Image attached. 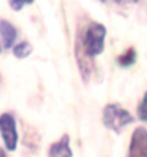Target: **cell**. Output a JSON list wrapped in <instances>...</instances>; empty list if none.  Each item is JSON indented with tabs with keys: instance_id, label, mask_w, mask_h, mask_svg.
<instances>
[{
	"instance_id": "cell-12",
	"label": "cell",
	"mask_w": 147,
	"mask_h": 157,
	"mask_svg": "<svg viewBox=\"0 0 147 157\" xmlns=\"http://www.w3.org/2000/svg\"><path fill=\"white\" fill-rule=\"evenodd\" d=\"M5 156H6V153H5L4 149L0 147V157H5Z\"/></svg>"
},
{
	"instance_id": "cell-6",
	"label": "cell",
	"mask_w": 147,
	"mask_h": 157,
	"mask_svg": "<svg viewBox=\"0 0 147 157\" xmlns=\"http://www.w3.org/2000/svg\"><path fill=\"white\" fill-rule=\"evenodd\" d=\"M69 143H70V137L68 135H64L57 143L51 145L50 148H49V151H48V155L51 157H72V151L70 146H69Z\"/></svg>"
},
{
	"instance_id": "cell-13",
	"label": "cell",
	"mask_w": 147,
	"mask_h": 157,
	"mask_svg": "<svg viewBox=\"0 0 147 157\" xmlns=\"http://www.w3.org/2000/svg\"><path fill=\"white\" fill-rule=\"evenodd\" d=\"M1 82H2V76L0 74V85H1Z\"/></svg>"
},
{
	"instance_id": "cell-7",
	"label": "cell",
	"mask_w": 147,
	"mask_h": 157,
	"mask_svg": "<svg viewBox=\"0 0 147 157\" xmlns=\"http://www.w3.org/2000/svg\"><path fill=\"white\" fill-rule=\"evenodd\" d=\"M136 59L137 53L135 48H129L125 53H122L121 56H119L117 58V62L122 68H129V67H131L136 62Z\"/></svg>"
},
{
	"instance_id": "cell-14",
	"label": "cell",
	"mask_w": 147,
	"mask_h": 157,
	"mask_svg": "<svg viewBox=\"0 0 147 157\" xmlns=\"http://www.w3.org/2000/svg\"><path fill=\"white\" fill-rule=\"evenodd\" d=\"M101 2H105V0H100Z\"/></svg>"
},
{
	"instance_id": "cell-10",
	"label": "cell",
	"mask_w": 147,
	"mask_h": 157,
	"mask_svg": "<svg viewBox=\"0 0 147 157\" xmlns=\"http://www.w3.org/2000/svg\"><path fill=\"white\" fill-rule=\"evenodd\" d=\"M34 2V0H9V6L13 10L19 11L22 10L25 5H31Z\"/></svg>"
},
{
	"instance_id": "cell-3",
	"label": "cell",
	"mask_w": 147,
	"mask_h": 157,
	"mask_svg": "<svg viewBox=\"0 0 147 157\" xmlns=\"http://www.w3.org/2000/svg\"><path fill=\"white\" fill-rule=\"evenodd\" d=\"M0 135L4 139L5 146L9 151L16 150L18 144L17 128L14 117L9 113L0 115Z\"/></svg>"
},
{
	"instance_id": "cell-9",
	"label": "cell",
	"mask_w": 147,
	"mask_h": 157,
	"mask_svg": "<svg viewBox=\"0 0 147 157\" xmlns=\"http://www.w3.org/2000/svg\"><path fill=\"white\" fill-rule=\"evenodd\" d=\"M137 114L140 121L147 123V92L145 93L143 100L137 107Z\"/></svg>"
},
{
	"instance_id": "cell-8",
	"label": "cell",
	"mask_w": 147,
	"mask_h": 157,
	"mask_svg": "<svg viewBox=\"0 0 147 157\" xmlns=\"http://www.w3.org/2000/svg\"><path fill=\"white\" fill-rule=\"evenodd\" d=\"M32 50L33 48L31 45V43L27 41H23L13 48V53L17 59H25L32 53Z\"/></svg>"
},
{
	"instance_id": "cell-2",
	"label": "cell",
	"mask_w": 147,
	"mask_h": 157,
	"mask_svg": "<svg viewBox=\"0 0 147 157\" xmlns=\"http://www.w3.org/2000/svg\"><path fill=\"white\" fill-rule=\"evenodd\" d=\"M103 124L115 133H121L122 129L133 123L135 119L129 112L121 107L119 104H108L102 112Z\"/></svg>"
},
{
	"instance_id": "cell-15",
	"label": "cell",
	"mask_w": 147,
	"mask_h": 157,
	"mask_svg": "<svg viewBox=\"0 0 147 157\" xmlns=\"http://www.w3.org/2000/svg\"><path fill=\"white\" fill-rule=\"evenodd\" d=\"M0 52H1V49H0Z\"/></svg>"
},
{
	"instance_id": "cell-1",
	"label": "cell",
	"mask_w": 147,
	"mask_h": 157,
	"mask_svg": "<svg viewBox=\"0 0 147 157\" xmlns=\"http://www.w3.org/2000/svg\"><path fill=\"white\" fill-rule=\"evenodd\" d=\"M106 29L103 24L92 21L86 27L79 26L76 33L75 57L78 64L83 82H90L94 69L93 58L101 54L104 50V40Z\"/></svg>"
},
{
	"instance_id": "cell-5",
	"label": "cell",
	"mask_w": 147,
	"mask_h": 157,
	"mask_svg": "<svg viewBox=\"0 0 147 157\" xmlns=\"http://www.w3.org/2000/svg\"><path fill=\"white\" fill-rule=\"evenodd\" d=\"M0 39L2 41L5 49H11L17 39V29L10 21L0 19Z\"/></svg>"
},
{
	"instance_id": "cell-4",
	"label": "cell",
	"mask_w": 147,
	"mask_h": 157,
	"mask_svg": "<svg viewBox=\"0 0 147 157\" xmlns=\"http://www.w3.org/2000/svg\"><path fill=\"white\" fill-rule=\"evenodd\" d=\"M130 157H147V130L144 127L135 129L129 146Z\"/></svg>"
},
{
	"instance_id": "cell-11",
	"label": "cell",
	"mask_w": 147,
	"mask_h": 157,
	"mask_svg": "<svg viewBox=\"0 0 147 157\" xmlns=\"http://www.w3.org/2000/svg\"><path fill=\"white\" fill-rule=\"evenodd\" d=\"M128 1H130V0H114L115 4L118 5H123V4H127Z\"/></svg>"
}]
</instances>
